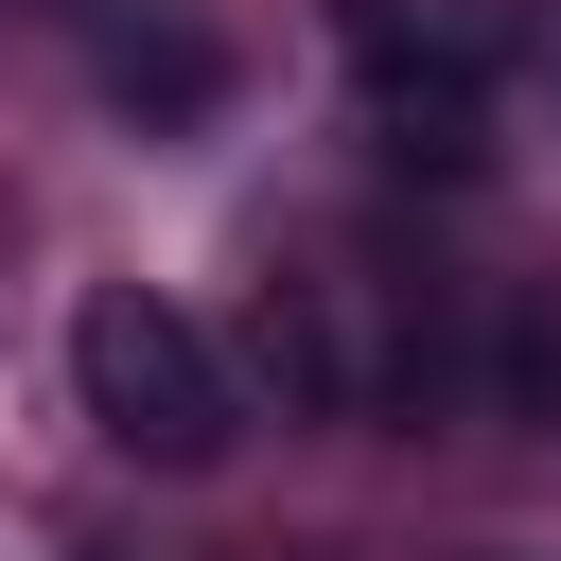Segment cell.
Listing matches in <instances>:
<instances>
[{"label":"cell","instance_id":"6da1fadb","mask_svg":"<svg viewBox=\"0 0 561 561\" xmlns=\"http://www.w3.org/2000/svg\"><path fill=\"white\" fill-rule=\"evenodd\" d=\"M70 403H88V438L140 456V473H210V456L245 438L228 351H210L158 280H88V298H70Z\"/></svg>","mask_w":561,"mask_h":561},{"label":"cell","instance_id":"7a4b0ae2","mask_svg":"<svg viewBox=\"0 0 561 561\" xmlns=\"http://www.w3.org/2000/svg\"><path fill=\"white\" fill-rule=\"evenodd\" d=\"M351 70H368V140H386V158H421V175H473V158H491V53H473L456 18H438V35H421V18H368Z\"/></svg>","mask_w":561,"mask_h":561},{"label":"cell","instance_id":"3957f363","mask_svg":"<svg viewBox=\"0 0 561 561\" xmlns=\"http://www.w3.org/2000/svg\"><path fill=\"white\" fill-rule=\"evenodd\" d=\"M473 421L491 438H561V280H508L473 333Z\"/></svg>","mask_w":561,"mask_h":561},{"label":"cell","instance_id":"277c9868","mask_svg":"<svg viewBox=\"0 0 561 561\" xmlns=\"http://www.w3.org/2000/svg\"><path fill=\"white\" fill-rule=\"evenodd\" d=\"M105 88L158 105V123H193V105H210V53H193L175 18H123V35H105Z\"/></svg>","mask_w":561,"mask_h":561}]
</instances>
